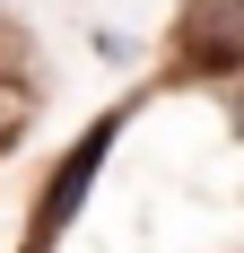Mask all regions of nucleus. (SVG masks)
<instances>
[{
	"label": "nucleus",
	"mask_w": 244,
	"mask_h": 253,
	"mask_svg": "<svg viewBox=\"0 0 244 253\" xmlns=\"http://www.w3.org/2000/svg\"><path fill=\"white\" fill-rule=\"evenodd\" d=\"M114 140H122V114H96V123L70 140V157L44 175V192H35V227H26V253H52L61 236H70V218L87 210V192H96V175H105V157H114Z\"/></svg>",
	"instance_id": "nucleus-1"
},
{
	"label": "nucleus",
	"mask_w": 244,
	"mask_h": 253,
	"mask_svg": "<svg viewBox=\"0 0 244 253\" xmlns=\"http://www.w3.org/2000/svg\"><path fill=\"white\" fill-rule=\"evenodd\" d=\"M183 61H192L201 79H227L244 61L236 44V0H192V44H183Z\"/></svg>",
	"instance_id": "nucleus-2"
}]
</instances>
